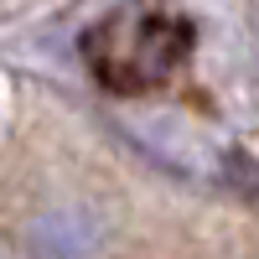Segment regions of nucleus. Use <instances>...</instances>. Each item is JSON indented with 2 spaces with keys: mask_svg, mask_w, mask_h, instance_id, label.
<instances>
[{
  "mask_svg": "<svg viewBox=\"0 0 259 259\" xmlns=\"http://www.w3.org/2000/svg\"><path fill=\"white\" fill-rule=\"evenodd\" d=\"M192 57V26L177 11L124 6L83 31V62L114 94H145Z\"/></svg>",
  "mask_w": 259,
  "mask_h": 259,
  "instance_id": "nucleus-1",
  "label": "nucleus"
}]
</instances>
